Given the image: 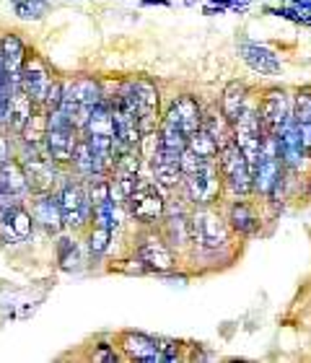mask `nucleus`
<instances>
[{
  "mask_svg": "<svg viewBox=\"0 0 311 363\" xmlns=\"http://www.w3.org/2000/svg\"><path fill=\"white\" fill-rule=\"evenodd\" d=\"M78 128L68 120V114L62 112L60 106L47 112L45 117V151L50 153V159L60 167V164H70L73 151L78 145Z\"/></svg>",
  "mask_w": 311,
  "mask_h": 363,
  "instance_id": "nucleus-1",
  "label": "nucleus"
},
{
  "mask_svg": "<svg viewBox=\"0 0 311 363\" xmlns=\"http://www.w3.org/2000/svg\"><path fill=\"white\" fill-rule=\"evenodd\" d=\"M99 101H104V94H101L99 81H94V78H78L73 84L62 86L60 109L68 114V120L73 122L76 128H84L91 109L99 104Z\"/></svg>",
  "mask_w": 311,
  "mask_h": 363,
  "instance_id": "nucleus-2",
  "label": "nucleus"
},
{
  "mask_svg": "<svg viewBox=\"0 0 311 363\" xmlns=\"http://www.w3.org/2000/svg\"><path fill=\"white\" fill-rule=\"evenodd\" d=\"M231 140L244 153V159L249 161V167H254L259 159V151H262V140H265L257 106H244L242 114L231 122Z\"/></svg>",
  "mask_w": 311,
  "mask_h": 363,
  "instance_id": "nucleus-3",
  "label": "nucleus"
},
{
  "mask_svg": "<svg viewBox=\"0 0 311 363\" xmlns=\"http://www.w3.org/2000/svg\"><path fill=\"white\" fill-rule=\"evenodd\" d=\"M18 164H21L23 174H26L29 189H34V192H50V189L55 187V182H57L55 167H57V164L50 159V153L45 151V145L31 143L29 140L21 153V159H18Z\"/></svg>",
  "mask_w": 311,
  "mask_h": 363,
  "instance_id": "nucleus-4",
  "label": "nucleus"
},
{
  "mask_svg": "<svg viewBox=\"0 0 311 363\" xmlns=\"http://www.w3.org/2000/svg\"><path fill=\"white\" fill-rule=\"evenodd\" d=\"M218 169L231 192H236V195H249L251 167H249V161L244 159V153L236 148L234 140H228L226 145L218 148Z\"/></svg>",
  "mask_w": 311,
  "mask_h": 363,
  "instance_id": "nucleus-5",
  "label": "nucleus"
},
{
  "mask_svg": "<svg viewBox=\"0 0 311 363\" xmlns=\"http://www.w3.org/2000/svg\"><path fill=\"white\" fill-rule=\"evenodd\" d=\"M125 96L132 101L137 112V125H140V133H151L159 125V89L151 84V81H130L122 91Z\"/></svg>",
  "mask_w": 311,
  "mask_h": 363,
  "instance_id": "nucleus-6",
  "label": "nucleus"
},
{
  "mask_svg": "<svg viewBox=\"0 0 311 363\" xmlns=\"http://www.w3.org/2000/svg\"><path fill=\"white\" fill-rule=\"evenodd\" d=\"M184 184H187V195H190L192 203L200 205V208H205V205H213L218 200L220 187H223V177H220L218 164H213V159H210V161H205L195 174L184 177Z\"/></svg>",
  "mask_w": 311,
  "mask_h": 363,
  "instance_id": "nucleus-7",
  "label": "nucleus"
},
{
  "mask_svg": "<svg viewBox=\"0 0 311 363\" xmlns=\"http://www.w3.org/2000/svg\"><path fill=\"white\" fill-rule=\"evenodd\" d=\"M257 112H259V122H262V133L278 138L290 120L288 94L283 89H270L265 96H262V101H259Z\"/></svg>",
  "mask_w": 311,
  "mask_h": 363,
  "instance_id": "nucleus-8",
  "label": "nucleus"
},
{
  "mask_svg": "<svg viewBox=\"0 0 311 363\" xmlns=\"http://www.w3.org/2000/svg\"><path fill=\"white\" fill-rule=\"evenodd\" d=\"M192 239L203 247V250H220L228 242V226L218 213L210 208H200L192 218Z\"/></svg>",
  "mask_w": 311,
  "mask_h": 363,
  "instance_id": "nucleus-9",
  "label": "nucleus"
},
{
  "mask_svg": "<svg viewBox=\"0 0 311 363\" xmlns=\"http://www.w3.org/2000/svg\"><path fill=\"white\" fill-rule=\"evenodd\" d=\"M130 213L143 223H153L159 220L166 211V197L161 192L159 184H137L132 189V195L128 197Z\"/></svg>",
  "mask_w": 311,
  "mask_h": 363,
  "instance_id": "nucleus-10",
  "label": "nucleus"
},
{
  "mask_svg": "<svg viewBox=\"0 0 311 363\" xmlns=\"http://www.w3.org/2000/svg\"><path fill=\"white\" fill-rule=\"evenodd\" d=\"M57 203H60V211H62V220H65V226L70 228H78L84 226L89 216H91V203H89V189L84 184H65L60 189V195H57Z\"/></svg>",
  "mask_w": 311,
  "mask_h": 363,
  "instance_id": "nucleus-11",
  "label": "nucleus"
},
{
  "mask_svg": "<svg viewBox=\"0 0 311 363\" xmlns=\"http://www.w3.org/2000/svg\"><path fill=\"white\" fill-rule=\"evenodd\" d=\"M50 84H52V76H50L45 60H42L39 55L31 52L29 57L23 60L21 73H18V89L26 91L34 104H42V99H45Z\"/></svg>",
  "mask_w": 311,
  "mask_h": 363,
  "instance_id": "nucleus-12",
  "label": "nucleus"
},
{
  "mask_svg": "<svg viewBox=\"0 0 311 363\" xmlns=\"http://www.w3.org/2000/svg\"><path fill=\"white\" fill-rule=\"evenodd\" d=\"M31 228H34V218L21 205H11L0 213V239L6 244L26 242L31 236Z\"/></svg>",
  "mask_w": 311,
  "mask_h": 363,
  "instance_id": "nucleus-13",
  "label": "nucleus"
},
{
  "mask_svg": "<svg viewBox=\"0 0 311 363\" xmlns=\"http://www.w3.org/2000/svg\"><path fill=\"white\" fill-rule=\"evenodd\" d=\"M164 120L176 125L184 135L190 138L195 130L203 128V109H200L198 99L195 96H179L171 101V106H169V112Z\"/></svg>",
  "mask_w": 311,
  "mask_h": 363,
  "instance_id": "nucleus-14",
  "label": "nucleus"
},
{
  "mask_svg": "<svg viewBox=\"0 0 311 363\" xmlns=\"http://www.w3.org/2000/svg\"><path fill=\"white\" fill-rule=\"evenodd\" d=\"M278 148H281V159H283V167L285 169H298L301 164H304V156L309 148H306V143H304L301 128L293 122V114H290L285 130L278 135Z\"/></svg>",
  "mask_w": 311,
  "mask_h": 363,
  "instance_id": "nucleus-15",
  "label": "nucleus"
},
{
  "mask_svg": "<svg viewBox=\"0 0 311 363\" xmlns=\"http://www.w3.org/2000/svg\"><path fill=\"white\" fill-rule=\"evenodd\" d=\"M122 350L125 356L132 358V361H143V363H166L164 361V353L159 348V340L156 337H148L143 333H128L122 335Z\"/></svg>",
  "mask_w": 311,
  "mask_h": 363,
  "instance_id": "nucleus-16",
  "label": "nucleus"
},
{
  "mask_svg": "<svg viewBox=\"0 0 311 363\" xmlns=\"http://www.w3.org/2000/svg\"><path fill=\"white\" fill-rule=\"evenodd\" d=\"M140 262L145 265V270H153V272H169L174 267V257H171V252L164 242H161L159 236H145L143 242H140Z\"/></svg>",
  "mask_w": 311,
  "mask_h": 363,
  "instance_id": "nucleus-17",
  "label": "nucleus"
},
{
  "mask_svg": "<svg viewBox=\"0 0 311 363\" xmlns=\"http://www.w3.org/2000/svg\"><path fill=\"white\" fill-rule=\"evenodd\" d=\"M239 52H242V60L247 62L254 73H259V76H278L283 70L281 60H278L267 47L244 42V45H239Z\"/></svg>",
  "mask_w": 311,
  "mask_h": 363,
  "instance_id": "nucleus-18",
  "label": "nucleus"
},
{
  "mask_svg": "<svg viewBox=\"0 0 311 363\" xmlns=\"http://www.w3.org/2000/svg\"><path fill=\"white\" fill-rule=\"evenodd\" d=\"M26 60V50H23V42L16 34H6L0 39V68L13 84H18V73H21V65Z\"/></svg>",
  "mask_w": 311,
  "mask_h": 363,
  "instance_id": "nucleus-19",
  "label": "nucleus"
},
{
  "mask_svg": "<svg viewBox=\"0 0 311 363\" xmlns=\"http://www.w3.org/2000/svg\"><path fill=\"white\" fill-rule=\"evenodd\" d=\"M31 117H34V101H31L26 91L16 86L13 94H11V104H8V130L16 133V135H23Z\"/></svg>",
  "mask_w": 311,
  "mask_h": 363,
  "instance_id": "nucleus-20",
  "label": "nucleus"
},
{
  "mask_svg": "<svg viewBox=\"0 0 311 363\" xmlns=\"http://www.w3.org/2000/svg\"><path fill=\"white\" fill-rule=\"evenodd\" d=\"M31 218H34V223L45 226L47 231L57 234V231L65 226V220H62V211H60V203H57V195H47V192H39V200L34 203Z\"/></svg>",
  "mask_w": 311,
  "mask_h": 363,
  "instance_id": "nucleus-21",
  "label": "nucleus"
},
{
  "mask_svg": "<svg viewBox=\"0 0 311 363\" xmlns=\"http://www.w3.org/2000/svg\"><path fill=\"white\" fill-rule=\"evenodd\" d=\"M70 164L76 167V172L81 177H104L106 174L104 167H101V161L96 159V153H94V148L89 145V140H86V138H81V140H78Z\"/></svg>",
  "mask_w": 311,
  "mask_h": 363,
  "instance_id": "nucleus-22",
  "label": "nucleus"
},
{
  "mask_svg": "<svg viewBox=\"0 0 311 363\" xmlns=\"http://www.w3.org/2000/svg\"><path fill=\"white\" fill-rule=\"evenodd\" d=\"M86 135H104V138H114V117H112V106L109 101H99L94 106L89 120L84 125Z\"/></svg>",
  "mask_w": 311,
  "mask_h": 363,
  "instance_id": "nucleus-23",
  "label": "nucleus"
},
{
  "mask_svg": "<svg viewBox=\"0 0 311 363\" xmlns=\"http://www.w3.org/2000/svg\"><path fill=\"white\" fill-rule=\"evenodd\" d=\"M247 106V86L242 81H231V84L223 89V101H220V114L226 117L228 122H234L242 109Z\"/></svg>",
  "mask_w": 311,
  "mask_h": 363,
  "instance_id": "nucleus-24",
  "label": "nucleus"
},
{
  "mask_svg": "<svg viewBox=\"0 0 311 363\" xmlns=\"http://www.w3.org/2000/svg\"><path fill=\"white\" fill-rule=\"evenodd\" d=\"M0 182H3V187H6L8 195H13L16 200L23 195V192H29V182H26V174H23V169L18 161H6L3 167H0Z\"/></svg>",
  "mask_w": 311,
  "mask_h": 363,
  "instance_id": "nucleus-25",
  "label": "nucleus"
},
{
  "mask_svg": "<svg viewBox=\"0 0 311 363\" xmlns=\"http://www.w3.org/2000/svg\"><path fill=\"white\" fill-rule=\"evenodd\" d=\"M228 220H231V226L239 231V234H254L259 228V218L257 213L251 211V205L247 203H234L231 205V213H228Z\"/></svg>",
  "mask_w": 311,
  "mask_h": 363,
  "instance_id": "nucleus-26",
  "label": "nucleus"
},
{
  "mask_svg": "<svg viewBox=\"0 0 311 363\" xmlns=\"http://www.w3.org/2000/svg\"><path fill=\"white\" fill-rule=\"evenodd\" d=\"M187 148L198 153L200 159L210 161V159H215V156H218L220 145H218V140H215V138H213L205 128H200V130H195L190 138H187Z\"/></svg>",
  "mask_w": 311,
  "mask_h": 363,
  "instance_id": "nucleus-27",
  "label": "nucleus"
},
{
  "mask_svg": "<svg viewBox=\"0 0 311 363\" xmlns=\"http://www.w3.org/2000/svg\"><path fill=\"white\" fill-rule=\"evenodd\" d=\"M159 140L164 151L182 153L184 148H187V135H184L176 125H171V122H166V120H164V125H161V130H159Z\"/></svg>",
  "mask_w": 311,
  "mask_h": 363,
  "instance_id": "nucleus-28",
  "label": "nucleus"
},
{
  "mask_svg": "<svg viewBox=\"0 0 311 363\" xmlns=\"http://www.w3.org/2000/svg\"><path fill=\"white\" fill-rule=\"evenodd\" d=\"M166 236L169 242H174L176 247L192 242V220L187 216H171L166 220Z\"/></svg>",
  "mask_w": 311,
  "mask_h": 363,
  "instance_id": "nucleus-29",
  "label": "nucleus"
},
{
  "mask_svg": "<svg viewBox=\"0 0 311 363\" xmlns=\"http://www.w3.org/2000/svg\"><path fill=\"white\" fill-rule=\"evenodd\" d=\"M153 174H156V184H159V187H176V184L184 179L179 164H156V167H153Z\"/></svg>",
  "mask_w": 311,
  "mask_h": 363,
  "instance_id": "nucleus-30",
  "label": "nucleus"
},
{
  "mask_svg": "<svg viewBox=\"0 0 311 363\" xmlns=\"http://www.w3.org/2000/svg\"><path fill=\"white\" fill-rule=\"evenodd\" d=\"M13 8L21 18H42V16L47 13L45 0H16Z\"/></svg>",
  "mask_w": 311,
  "mask_h": 363,
  "instance_id": "nucleus-31",
  "label": "nucleus"
},
{
  "mask_svg": "<svg viewBox=\"0 0 311 363\" xmlns=\"http://www.w3.org/2000/svg\"><path fill=\"white\" fill-rule=\"evenodd\" d=\"M109 239H112V228L96 226V223H94V231H91V236H89V247H91L94 255H101V252H106V247H109Z\"/></svg>",
  "mask_w": 311,
  "mask_h": 363,
  "instance_id": "nucleus-32",
  "label": "nucleus"
},
{
  "mask_svg": "<svg viewBox=\"0 0 311 363\" xmlns=\"http://www.w3.org/2000/svg\"><path fill=\"white\" fill-rule=\"evenodd\" d=\"M208 159H200L198 153L195 151H190V148H184L182 151V156H179V169H182V174L184 177H190V174H195L203 164H205Z\"/></svg>",
  "mask_w": 311,
  "mask_h": 363,
  "instance_id": "nucleus-33",
  "label": "nucleus"
},
{
  "mask_svg": "<svg viewBox=\"0 0 311 363\" xmlns=\"http://www.w3.org/2000/svg\"><path fill=\"white\" fill-rule=\"evenodd\" d=\"M60 101H62V84H60V81H52V84H50V89H47L45 99H42V104H45L47 112H52V109H57V106H60Z\"/></svg>",
  "mask_w": 311,
  "mask_h": 363,
  "instance_id": "nucleus-34",
  "label": "nucleus"
},
{
  "mask_svg": "<svg viewBox=\"0 0 311 363\" xmlns=\"http://www.w3.org/2000/svg\"><path fill=\"white\" fill-rule=\"evenodd\" d=\"M11 161V143H8V138L3 135V130H0V167Z\"/></svg>",
  "mask_w": 311,
  "mask_h": 363,
  "instance_id": "nucleus-35",
  "label": "nucleus"
},
{
  "mask_svg": "<svg viewBox=\"0 0 311 363\" xmlns=\"http://www.w3.org/2000/svg\"><path fill=\"white\" fill-rule=\"evenodd\" d=\"M11 205H18V200H16L13 195H8L6 187H3V182H0V213L6 211V208H11Z\"/></svg>",
  "mask_w": 311,
  "mask_h": 363,
  "instance_id": "nucleus-36",
  "label": "nucleus"
},
{
  "mask_svg": "<svg viewBox=\"0 0 311 363\" xmlns=\"http://www.w3.org/2000/svg\"><path fill=\"white\" fill-rule=\"evenodd\" d=\"M94 361H109V363H112V361H117V353H109V350L101 348V350H96V353H94Z\"/></svg>",
  "mask_w": 311,
  "mask_h": 363,
  "instance_id": "nucleus-37",
  "label": "nucleus"
},
{
  "mask_svg": "<svg viewBox=\"0 0 311 363\" xmlns=\"http://www.w3.org/2000/svg\"><path fill=\"white\" fill-rule=\"evenodd\" d=\"M213 3H220V6H234V0H213Z\"/></svg>",
  "mask_w": 311,
  "mask_h": 363,
  "instance_id": "nucleus-38",
  "label": "nucleus"
},
{
  "mask_svg": "<svg viewBox=\"0 0 311 363\" xmlns=\"http://www.w3.org/2000/svg\"><path fill=\"white\" fill-rule=\"evenodd\" d=\"M309 200H311V184H309Z\"/></svg>",
  "mask_w": 311,
  "mask_h": 363,
  "instance_id": "nucleus-39",
  "label": "nucleus"
}]
</instances>
